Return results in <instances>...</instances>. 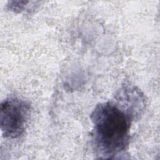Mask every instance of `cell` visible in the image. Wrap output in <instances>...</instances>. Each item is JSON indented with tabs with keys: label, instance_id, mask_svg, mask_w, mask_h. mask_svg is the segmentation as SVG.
Instances as JSON below:
<instances>
[{
	"label": "cell",
	"instance_id": "obj_1",
	"mask_svg": "<svg viewBox=\"0 0 160 160\" xmlns=\"http://www.w3.org/2000/svg\"><path fill=\"white\" fill-rule=\"evenodd\" d=\"M90 118L92 144L102 158H112L128 148L132 121L136 118L114 101L97 104Z\"/></svg>",
	"mask_w": 160,
	"mask_h": 160
},
{
	"label": "cell",
	"instance_id": "obj_2",
	"mask_svg": "<svg viewBox=\"0 0 160 160\" xmlns=\"http://www.w3.org/2000/svg\"><path fill=\"white\" fill-rule=\"evenodd\" d=\"M31 114V106L26 101L9 97L2 101L0 127L4 137L16 139L24 132Z\"/></svg>",
	"mask_w": 160,
	"mask_h": 160
}]
</instances>
